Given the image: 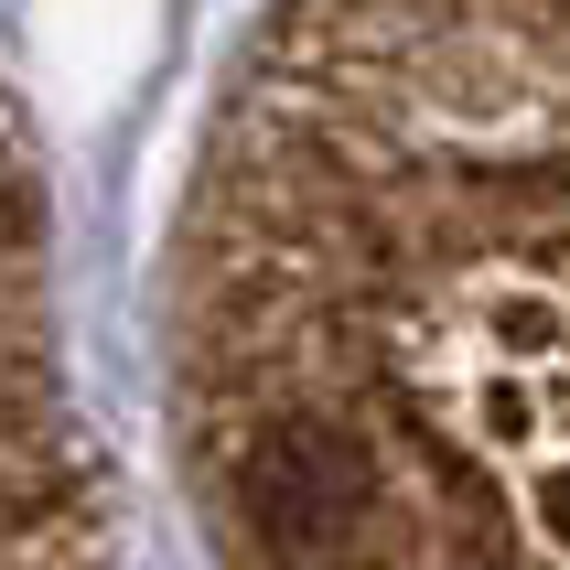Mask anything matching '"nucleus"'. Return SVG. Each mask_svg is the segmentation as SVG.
Here are the masks:
<instances>
[{
    "instance_id": "obj_1",
    "label": "nucleus",
    "mask_w": 570,
    "mask_h": 570,
    "mask_svg": "<svg viewBox=\"0 0 570 570\" xmlns=\"http://www.w3.org/2000/svg\"><path fill=\"white\" fill-rule=\"evenodd\" d=\"M237 507H248L269 560L323 570V560H345L366 539V517H377V452L355 431H334V420H281L237 463Z\"/></svg>"
},
{
    "instance_id": "obj_2",
    "label": "nucleus",
    "mask_w": 570,
    "mask_h": 570,
    "mask_svg": "<svg viewBox=\"0 0 570 570\" xmlns=\"http://www.w3.org/2000/svg\"><path fill=\"white\" fill-rule=\"evenodd\" d=\"M549 528H560V549H570V463L549 474Z\"/></svg>"
}]
</instances>
